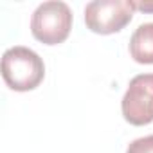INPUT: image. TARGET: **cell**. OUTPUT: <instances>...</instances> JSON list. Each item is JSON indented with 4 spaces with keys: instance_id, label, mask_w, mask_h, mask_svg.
Listing matches in <instances>:
<instances>
[{
    "instance_id": "obj_5",
    "label": "cell",
    "mask_w": 153,
    "mask_h": 153,
    "mask_svg": "<svg viewBox=\"0 0 153 153\" xmlns=\"http://www.w3.org/2000/svg\"><path fill=\"white\" fill-rule=\"evenodd\" d=\"M130 54L137 63L153 65V22L135 29L130 38Z\"/></svg>"
},
{
    "instance_id": "obj_6",
    "label": "cell",
    "mask_w": 153,
    "mask_h": 153,
    "mask_svg": "<svg viewBox=\"0 0 153 153\" xmlns=\"http://www.w3.org/2000/svg\"><path fill=\"white\" fill-rule=\"evenodd\" d=\"M126 153H153V135H146L130 142Z\"/></svg>"
},
{
    "instance_id": "obj_2",
    "label": "cell",
    "mask_w": 153,
    "mask_h": 153,
    "mask_svg": "<svg viewBox=\"0 0 153 153\" xmlns=\"http://www.w3.org/2000/svg\"><path fill=\"white\" fill-rule=\"evenodd\" d=\"M72 29V11L65 2L51 0L36 7L31 18L33 36L45 45L63 43Z\"/></svg>"
},
{
    "instance_id": "obj_3",
    "label": "cell",
    "mask_w": 153,
    "mask_h": 153,
    "mask_svg": "<svg viewBox=\"0 0 153 153\" xmlns=\"http://www.w3.org/2000/svg\"><path fill=\"white\" fill-rule=\"evenodd\" d=\"M135 9L133 0H96L85 7V24L96 34H114L131 22Z\"/></svg>"
},
{
    "instance_id": "obj_4",
    "label": "cell",
    "mask_w": 153,
    "mask_h": 153,
    "mask_svg": "<svg viewBox=\"0 0 153 153\" xmlns=\"http://www.w3.org/2000/svg\"><path fill=\"white\" fill-rule=\"evenodd\" d=\"M121 110L123 117L133 126L153 123V74H139L130 81Z\"/></svg>"
},
{
    "instance_id": "obj_1",
    "label": "cell",
    "mask_w": 153,
    "mask_h": 153,
    "mask_svg": "<svg viewBox=\"0 0 153 153\" xmlns=\"http://www.w3.org/2000/svg\"><path fill=\"white\" fill-rule=\"evenodd\" d=\"M2 78L11 90H34L45 78L43 59L29 47H11L2 56Z\"/></svg>"
},
{
    "instance_id": "obj_7",
    "label": "cell",
    "mask_w": 153,
    "mask_h": 153,
    "mask_svg": "<svg viewBox=\"0 0 153 153\" xmlns=\"http://www.w3.org/2000/svg\"><path fill=\"white\" fill-rule=\"evenodd\" d=\"M135 7L144 13H153V2H135Z\"/></svg>"
}]
</instances>
